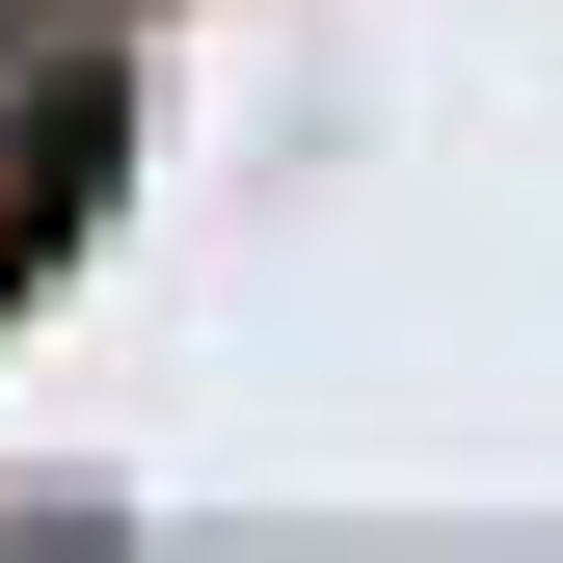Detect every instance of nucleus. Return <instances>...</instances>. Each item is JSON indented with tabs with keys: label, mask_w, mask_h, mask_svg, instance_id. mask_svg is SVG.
Here are the masks:
<instances>
[{
	"label": "nucleus",
	"mask_w": 563,
	"mask_h": 563,
	"mask_svg": "<svg viewBox=\"0 0 563 563\" xmlns=\"http://www.w3.org/2000/svg\"><path fill=\"white\" fill-rule=\"evenodd\" d=\"M108 162H134V0H0V322L81 268Z\"/></svg>",
	"instance_id": "nucleus-1"
}]
</instances>
